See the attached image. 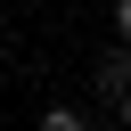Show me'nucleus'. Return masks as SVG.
Masks as SVG:
<instances>
[{
	"mask_svg": "<svg viewBox=\"0 0 131 131\" xmlns=\"http://www.w3.org/2000/svg\"><path fill=\"white\" fill-rule=\"evenodd\" d=\"M115 33H123V49H131V0H115Z\"/></svg>",
	"mask_w": 131,
	"mask_h": 131,
	"instance_id": "obj_3",
	"label": "nucleus"
},
{
	"mask_svg": "<svg viewBox=\"0 0 131 131\" xmlns=\"http://www.w3.org/2000/svg\"><path fill=\"white\" fill-rule=\"evenodd\" d=\"M41 131H90V123H82L74 106H49V115H41Z\"/></svg>",
	"mask_w": 131,
	"mask_h": 131,
	"instance_id": "obj_2",
	"label": "nucleus"
},
{
	"mask_svg": "<svg viewBox=\"0 0 131 131\" xmlns=\"http://www.w3.org/2000/svg\"><path fill=\"white\" fill-rule=\"evenodd\" d=\"M90 90H98L106 106H123V90H131V49H106V57L90 66Z\"/></svg>",
	"mask_w": 131,
	"mask_h": 131,
	"instance_id": "obj_1",
	"label": "nucleus"
},
{
	"mask_svg": "<svg viewBox=\"0 0 131 131\" xmlns=\"http://www.w3.org/2000/svg\"><path fill=\"white\" fill-rule=\"evenodd\" d=\"M115 115H123V123H131V90H123V106H115Z\"/></svg>",
	"mask_w": 131,
	"mask_h": 131,
	"instance_id": "obj_4",
	"label": "nucleus"
}]
</instances>
